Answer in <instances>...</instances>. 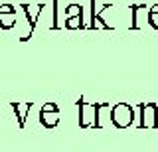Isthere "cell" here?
Instances as JSON below:
<instances>
[{"instance_id": "cell-1", "label": "cell", "mask_w": 158, "mask_h": 152, "mask_svg": "<svg viewBox=\"0 0 158 152\" xmlns=\"http://www.w3.org/2000/svg\"><path fill=\"white\" fill-rule=\"evenodd\" d=\"M113 119H115V122L118 126H127V125H131V121H132V111L128 109L127 105H117L115 109H113Z\"/></svg>"}, {"instance_id": "cell-6", "label": "cell", "mask_w": 158, "mask_h": 152, "mask_svg": "<svg viewBox=\"0 0 158 152\" xmlns=\"http://www.w3.org/2000/svg\"><path fill=\"white\" fill-rule=\"evenodd\" d=\"M14 109H16L18 113H20V122H24V115H26V111H28V105H14Z\"/></svg>"}, {"instance_id": "cell-2", "label": "cell", "mask_w": 158, "mask_h": 152, "mask_svg": "<svg viewBox=\"0 0 158 152\" xmlns=\"http://www.w3.org/2000/svg\"><path fill=\"white\" fill-rule=\"evenodd\" d=\"M16 22V10L10 4L0 6V28H12Z\"/></svg>"}, {"instance_id": "cell-4", "label": "cell", "mask_w": 158, "mask_h": 152, "mask_svg": "<svg viewBox=\"0 0 158 152\" xmlns=\"http://www.w3.org/2000/svg\"><path fill=\"white\" fill-rule=\"evenodd\" d=\"M24 10H26V14H28V18H30V22H32V26H34V22H36V18H38V14L42 12V4H36V6H30V4H24Z\"/></svg>"}, {"instance_id": "cell-3", "label": "cell", "mask_w": 158, "mask_h": 152, "mask_svg": "<svg viewBox=\"0 0 158 152\" xmlns=\"http://www.w3.org/2000/svg\"><path fill=\"white\" fill-rule=\"evenodd\" d=\"M42 121H44V125H49V126H53L57 122V109L53 105H48L46 109H44L42 113Z\"/></svg>"}, {"instance_id": "cell-5", "label": "cell", "mask_w": 158, "mask_h": 152, "mask_svg": "<svg viewBox=\"0 0 158 152\" xmlns=\"http://www.w3.org/2000/svg\"><path fill=\"white\" fill-rule=\"evenodd\" d=\"M81 14H83V10L79 14H75L73 18H69V20H67V28H81L83 26V24H81Z\"/></svg>"}]
</instances>
